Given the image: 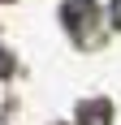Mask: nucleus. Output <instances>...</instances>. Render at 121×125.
I'll return each instance as SVG.
<instances>
[{
    "label": "nucleus",
    "instance_id": "nucleus-2",
    "mask_svg": "<svg viewBox=\"0 0 121 125\" xmlns=\"http://www.w3.org/2000/svg\"><path fill=\"white\" fill-rule=\"evenodd\" d=\"M108 13H112V26L121 30V0H112V9H108Z\"/></svg>",
    "mask_w": 121,
    "mask_h": 125
},
{
    "label": "nucleus",
    "instance_id": "nucleus-1",
    "mask_svg": "<svg viewBox=\"0 0 121 125\" xmlns=\"http://www.w3.org/2000/svg\"><path fill=\"white\" fill-rule=\"evenodd\" d=\"M82 125H108V104H91V108H82Z\"/></svg>",
    "mask_w": 121,
    "mask_h": 125
}]
</instances>
